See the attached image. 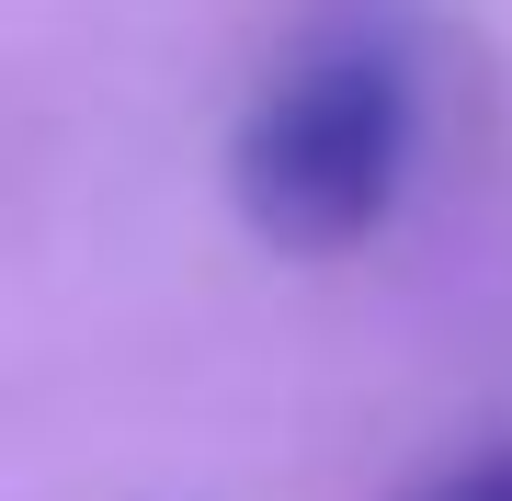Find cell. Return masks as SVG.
Segmentation results:
<instances>
[{"label": "cell", "mask_w": 512, "mask_h": 501, "mask_svg": "<svg viewBox=\"0 0 512 501\" xmlns=\"http://www.w3.org/2000/svg\"><path fill=\"white\" fill-rule=\"evenodd\" d=\"M410 501H512V445L467 456V467H444V479H421Z\"/></svg>", "instance_id": "obj_2"}, {"label": "cell", "mask_w": 512, "mask_h": 501, "mask_svg": "<svg viewBox=\"0 0 512 501\" xmlns=\"http://www.w3.org/2000/svg\"><path fill=\"white\" fill-rule=\"evenodd\" d=\"M399 171H410V69L376 35L308 46L239 114V149H228L239 217L274 251H308V262L376 240L387 205H399Z\"/></svg>", "instance_id": "obj_1"}]
</instances>
